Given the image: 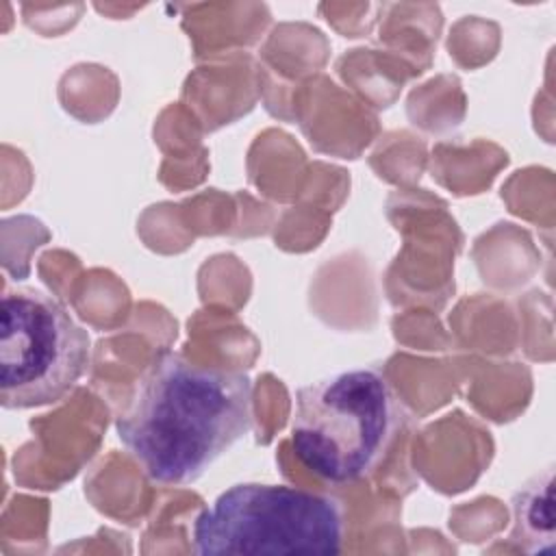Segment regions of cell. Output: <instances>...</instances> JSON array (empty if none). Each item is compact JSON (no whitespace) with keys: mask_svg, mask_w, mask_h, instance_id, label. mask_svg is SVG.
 Here are the masks:
<instances>
[{"mask_svg":"<svg viewBox=\"0 0 556 556\" xmlns=\"http://www.w3.org/2000/svg\"><path fill=\"white\" fill-rule=\"evenodd\" d=\"M254 426V389L241 371L159 354L115 419L126 452L159 484H189Z\"/></svg>","mask_w":556,"mask_h":556,"instance_id":"6da1fadb","label":"cell"},{"mask_svg":"<svg viewBox=\"0 0 556 556\" xmlns=\"http://www.w3.org/2000/svg\"><path fill=\"white\" fill-rule=\"evenodd\" d=\"M400 428L402 404L389 378L354 367L298 389L291 445L324 482L352 484L376 471Z\"/></svg>","mask_w":556,"mask_h":556,"instance_id":"7a4b0ae2","label":"cell"},{"mask_svg":"<svg viewBox=\"0 0 556 556\" xmlns=\"http://www.w3.org/2000/svg\"><path fill=\"white\" fill-rule=\"evenodd\" d=\"M343 534V510L334 497L287 484L241 482L195 517L193 552L339 554Z\"/></svg>","mask_w":556,"mask_h":556,"instance_id":"3957f363","label":"cell"},{"mask_svg":"<svg viewBox=\"0 0 556 556\" xmlns=\"http://www.w3.org/2000/svg\"><path fill=\"white\" fill-rule=\"evenodd\" d=\"M91 361L89 332L48 291L7 289L0 302V404L24 410L61 402Z\"/></svg>","mask_w":556,"mask_h":556,"instance_id":"277c9868","label":"cell"},{"mask_svg":"<svg viewBox=\"0 0 556 556\" xmlns=\"http://www.w3.org/2000/svg\"><path fill=\"white\" fill-rule=\"evenodd\" d=\"M554 471L545 469L519 486L513 497L510 541L528 554L554 552Z\"/></svg>","mask_w":556,"mask_h":556,"instance_id":"5b68a950","label":"cell"}]
</instances>
